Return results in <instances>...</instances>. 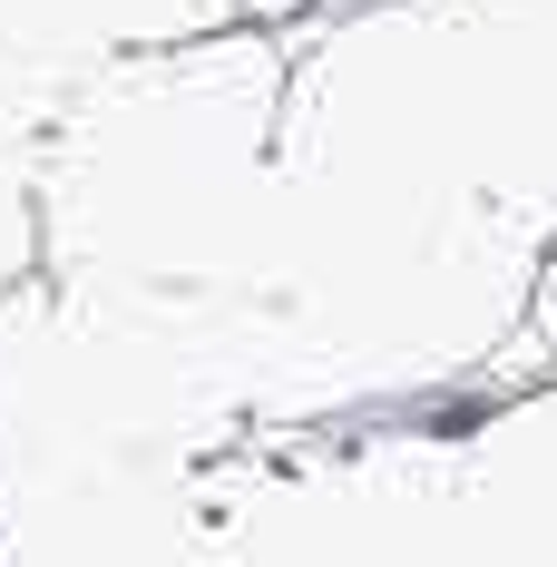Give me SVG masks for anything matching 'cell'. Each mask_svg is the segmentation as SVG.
Returning a JSON list of instances; mask_svg holds the SVG:
<instances>
[{"instance_id": "6", "label": "cell", "mask_w": 557, "mask_h": 567, "mask_svg": "<svg viewBox=\"0 0 557 567\" xmlns=\"http://www.w3.org/2000/svg\"><path fill=\"white\" fill-rule=\"evenodd\" d=\"M40 275V206H30V137L0 127V293Z\"/></svg>"}, {"instance_id": "5", "label": "cell", "mask_w": 557, "mask_h": 567, "mask_svg": "<svg viewBox=\"0 0 557 567\" xmlns=\"http://www.w3.org/2000/svg\"><path fill=\"white\" fill-rule=\"evenodd\" d=\"M235 30L225 0H0V127L40 137L99 69Z\"/></svg>"}, {"instance_id": "2", "label": "cell", "mask_w": 557, "mask_h": 567, "mask_svg": "<svg viewBox=\"0 0 557 567\" xmlns=\"http://www.w3.org/2000/svg\"><path fill=\"white\" fill-rule=\"evenodd\" d=\"M245 441L196 333L50 275L0 293V567H196Z\"/></svg>"}, {"instance_id": "1", "label": "cell", "mask_w": 557, "mask_h": 567, "mask_svg": "<svg viewBox=\"0 0 557 567\" xmlns=\"http://www.w3.org/2000/svg\"><path fill=\"white\" fill-rule=\"evenodd\" d=\"M275 137L283 40L265 30H206L99 69L30 137L40 275L216 352L225 313L265 265Z\"/></svg>"}, {"instance_id": "3", "label": "cell", "mask_w": 557, "mask_h": 567, "mask_svg": "<svg viewBox=\"0 0 557 567\" xmlns=\"http://www.w3.org/2000/svg\"><path fill=\"white\" fill-rule=\"evenodd\" d=\"M196 567H470L450 499V411L245 441L216 470Z\"/></svg>"}, {"instance_id": "7", "label": "cell", "mask_w": 557, "mask_h": 567, "mask_svg": "<svg viewBox=\"0 0 557 567\" xmlns=\"http://www.w3.org/2000/svg\"><path fill=\"white\" fill-rule=\"evenodd\" d=\"M333 0H225V20L235 30H265V40H293V30H313Z\"/></svg>"}, {"instance_id": "4", "label": "cell", "mask_w": 557, "mask_h": 567, "mask_svg": "<svg viewBox=\"0 0 557 567\" xmlns=\"http://www.w3.org/2000/svg\"><path fill=\"white\" fill-rule=\"evenodd\" d=\"M450 499L470 567H557V372L450 411Z\"/></svg>"}]
</instances>
